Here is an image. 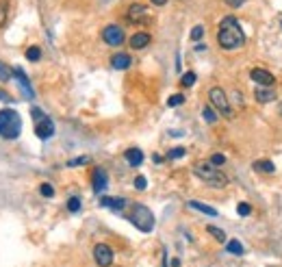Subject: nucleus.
<instances>
[{"label": "nucleus", "instance_id": "nucleus-1", "mask_svg": "<svg viewBox=\"0 0 282 267\" xmlns=\"http://www.w3.org/2000/svg\"><path fill=\"white\" fill-rule=\"evenodd\" d=\"M217 41H219V46L223 50H235L239 46H243L245 35H243V28L235 16H226L221 20L219 31H217Z\"/></svg>", "mask_w": 282, "mask_h": 267}, {"label": "nucleus", "instance_id": "nucleus-2", "mask_svg": "<svg viewBox=\"0 0 282 267\" xmlns=\"http://www.w3.org/2000/svg\"><path fill=\"white\" fill-rule=\"evenodd\" d=\"M193 174L200 180H204L206 185H213V187H226L228 185V178L223 176L211 161H198L193 165Z\"/></svg>", "mask_w": 282, "mask_h": 267}, {"label": "nucleus", "instance_id": "nucleus-3", "mask_svg": "<svg viewBox=\"0 0 282 267\" xmlns=\"http://www.w3.org/2000/svg\"><path fill=\"white\" fill-rule=\"evenodd\" d=\"M22 133V120L18 111L13 109H3L0 111V137L5 139H18Z\"/></svg>", "mask_w": 282, "mask_h": 267}, {"label": "nucleus", "instance_id": "nucleus-4", "mask_svg": "<svg viewBox=\"0 0 282 267\" xmlns=\"http://www.w3.org/2000/svg\"><path fill=\"white\" fill-rule=\"evenodd\" d=\"M130 222H133L141 233H152V230H154V215H152L150 208L143 204H135L130 208Z\"/></svg>", "mask_w": 282, "mask_h": 267}, {"label": "nucleus", "instance_id": "nucleus-5", "mask_svg": "<svg viewBox=\"0 0 282 267\" xmlns=\"http://www.w3.org/2000/svg\"><path fill=\"white\" fill-rule=\"evenodd\" d=\"M31 115L35 120V135H37L39 139H50V137L54 135L52 120H50L41 109H37V106H33V109H31Z\"/></svg>", "mask_w": 282, "mask_h": 267}, {"label": "nucleus", "instance_id": "nucleus-6", "mask_svg": "<svg viewBox=\"0 0 282 267\" xmlns=\"http://www.w3.org/2000/svg\"><path fill=\"white\" fill-rule=\"evenodd\" d=\"M208 100H211V106L213 109L219 111L223 118H233V111H230V102L226 98V93H223L221 87H213L208 91Z\"/></svg>", "mask_w": 282, "mask_h": 267}, {"label": "nucleus", "instance_id": "nucleus-7", "mask_svg": "<svg viewBox=\"0 0 282 267\" xmlns=\"http://www.w3.org/2000/svg\"><path fill=\"white\" fill-rule=\"evenodd\" d=\"M124 31H122V26L118 24H108L102 28V41L108 46H122L124 44Z\"/></svg>", "mask_w": 282, "mask_h": 267}, {"label": "nucleus", "instance_id": "nucleus-8", "mask_svg": "<svg viewBox=\"0 0 282 267\" xmlns=\"http://www.w3.org/2000/svg\"><path fill=\"white\" fill-rule=\"evenodd\" d=\"M126 20H128V22H133V24H146V22H150V11H148V7H143V5H139V3L130 5L128 11H126Z\"/></svg>", "mask_w": 282, "mask_h": 267}, {"label": "nucleus", "instance_id": "nucleus-9", "mask_svg": "<svg viewBox=\"0 0 282 267\" xmlns=\"http://www.w3.org/2000/svg\"><path fill=\"white\" fill-rule=\"evenodd\" d=\"M93 258H96V263L100 267H108L113 263V250L108 248L106 243H98L96 248H93Z\"/></svg>", "mask_w": 282, "mask_h": 267}, {"label": "nucleus", "instance_id": "nucleus-10", "mask_svg": "<svg viewBox=\"0 0 282 267\" xmlns=\"http://www.w3.org/2000/svg\"><path fill=\"white\" fill-rule=\"evenodd\" d=\"M250 78H252L254 83L263 85V87H273V76H271L267 70H263V68H254V70H250Z\"/></svg>", "mask_w": 282, "mask_h": 267}, {"label": "nucleus", "instance_id": "nucleus-11", "mask_svg": "<svg viewBox=\"0 0 282 267\" xmlns=\"http://www.w3.org/2000/svg\"><path fill=\"white\" fill-rule=\"evenodd\" d=\"M91 185H93V191H104L106 185H108V178H106V172L102 168H96L91 174Z\"/></svg>", "mask_w": 282, "mask_h": 267}, {"label": "nucleus", "instance_id": "nucleus-12", "mask_svg": "<svg viewBox=\"0 0 282 267\" xmlns=\"http://www.w3.org/2000/svg\"><path fill=\"white\" fill-rule=\"evenodd\" d=\"M254 98H256V102H260V104H267V102H273L276 100V89L273 87H256V91H254Z\"/></svg>", "mask_w": 282, "mask_h": 267}, {"label": "nucleus", "instance_id": "nucleus-13", "mask_svg": "<svg viewBox=\"0 0 282 267\" xmlns=\"http://www.w3.org/2000/svg\"><path fill=\"white\" fill-rule=\"evenodd\" d=\"M130 63H133V59H130L128 55H124V52H118V55L111 57V68L113 70H128Z\"/></svg>", "mask_w": 282, "mask_h": 267}, {"label": "nucleus", "instance_id": "nucleus-14", "mask_svg": "<svg viewBox=\"0 0 282 267\" xmlns=\"http://www.w3.org/2000/svg\"><path fill=\"white\" fill-rule=\"evenodd\" d=\"M100 206L113 208V211H122V208L126 206V200L124 198H108V196H102V198H100Z\"/></svg>", "mask_w": 282, "mask_h": 267}, {"label": "nucleus", "instance_id": "nucleus-15", "mask_svg": "<svg viewBox=\"0 0 282 267\" xmlns=\"http://www.w3.org/2000/svg\"><path fill=\"white\" fill-rule=\"evenodd\" d=\"M128 44H130V48H133V50H141V48H146L150 44V35L143 33V31L141 33H135L133 37H130Z\"/></svg>", "mask_w": 282, "mask_h": 267}, {"label": "nucleus", "instance_id": "nucleus-16", "mask_svg": "<svg viewBox=\"0 0 282 267\" xmlns=\"http://www.w3.org/2000/svg\"><path fill=\"white\" fill-rule=\"evenodd\" d=\"M124 156H126V163L133 165V168H139V165L143 163V152L139 148H128Z\"/></svg>", "mask_w": 282, "mask_h": 267}, {"label": "nucleus", "instance_id": "nucleus-17", "mask_svg": "<svg viewBox=\"0 0 282 267\" xmlns=\"http://www.w3.org/2000/svg\"><path fill=\"white\" fill-rule=\"evenodd\" d=\"M11 72H13V76H16L18 81L22 83V89L26 91V98H33V89H31V81H28V76H26V74H24V72H22L20 68H13Z\"/></svg>", "mask_w": 282, "mask_h": 267}, {"label": "nucleus", "instance_id": "nucleus-18", "mask_svg": "<svg viewBox=\"0 0 282 267\" xmlns=\"http://www.w3.org/2000/svg\"><path fill=\"white\" fill-rule=\"evenodd\" d=\"M189 206H191V208H195V211H200V213H206V215H213V218H215V215H217V211H215V208H213V206H208V204H204V202H198V200H191V202H189Z\"/></svg>", "mask_w": 282, "mask_h": 267}, {"label": "nucleus", "instance_id": "nucleus-19", "mask_svg": "<svg viewBox=\"0 0 282 267\" xmlns=\"http://www.w3.org/2000/svg\"><path fill=\"white\" fill-rule=\"evenodd\" d=\"M252 168H254L256 172H263V174H273V172H276V168H273L271 161H254L252 163Z\"/></svg>", "mask_w": 282, "mask_h": 267}, {"label": "nucleus", "instance_id": "nucleus-20", "mask_svg": "<svg viewBox=\"0 0 282 267\" xmlns=\"http://www.w3.org/2000/svg\"><path fill=\"white\" fill-rule=\"evenodd\" d=\"M226 250L230 252V254H243V245L239 239H233V241H228L226 243Z\"/></svg>", "mask_w": 282, "mask_h": 267}, {"label": "nucleus", "instance_id": "nucleus-21", "mask_svg": "<svg viewBox=\"0 0 282 267\" xmlns=\"http://www.w3.org/2000/svg\"><path fill=\"white\" fill-rule=\"evenodd\" d=\"M206 230H208V235L215 237V239L219 241V243H226V233H223V230L215 228V226H206Z\"/></svg>", "mask_w": 282, "mask_h": 267}, {"label": "nucleus", "instance_id": "nucleus-22", "mask_svg": "<svg viewBox=\"0 0 282 267\" xmlns=\"http://www.w3.org/2000/svg\"><path fill=\"white\" fill-rule=\"evenodd\" d=\"M7 16H9V5L7 0H0V28L7 24Z\"/></svg>", "mask_w": 282, "mask_h": 267}, {"label": "nucleus", "instance_id": "nucleus-23", "mask_svg": "<svg viewBox=\"0 0 282 267\" xmlns=\"http://www.w3.org/2000/svg\"><path fill=\"white\" fill-rule=\"evenodd\" d=\"M26 59H28V61H33V63H35V61H39V59H41V50H39L37 46H31V48L26 50Z\"/></svg>", "mask_w": 282, "mask_h": 267}, {"label": "nucleus", "instance_id": "nucleus-24", "mask_svg": "<svg viewBox=\"0 0 282 267\" xmlns=\"http://www.w3.org/2000/svg\"><path fill=\"white\" fill-rule=\"evenodd\" d=\"M183 102H185V96H183V93H174V96L167 98V106H172V109H174V106H180Z\"/></svg>", "mask_w": 282, "mask_h": 267}, {"label": "nucleus", "instance_id": "nucleus-25", "mask_svg": "<svg viewBox=\"0 0 282 267\" xmlns=\"http://www.w3.org/2000/svg\"><path fill=\"white\" fill-rule=\"evenodd\" d=\"M202 115H204V120L208 122V124H215V122H217V113L213 111V106H204Z\"/></svg>", "mask_w": 282, "mask_h": 267}, {"label": "nucleus", "instance_id": "nucleus-26", "mask_svg": "<svg viewBox=\"0 0 282 267\" xmlns=\"http://www.w3.org/2000/svg\"><path fill=\"white\" fill-rule=\"evenodd\" d=\"M89 161H91V156H78V158H70L68 165L70 168H78V165H87Z\"/></svg>", "mask_w": 282, "mask_h": 267}, {"label": "nucleus", "instance_id": "nucleus-27", "mask_svg": "<svg viewBox=\"0 0 282 267\" xmlns=\"http://www.w3.org/2000/svg\"><path fill=\"white\" fill-rule=\"evenodd\" d=\"M237 213L243 215V218H248V215L252 213V206L248 204V202H239V204H237Z\"/></svg>", "mask_w": 282, "mask_h": 267}, {"label": "nucleus", "instance_id": "nucleus-28", "mask_svg": "<svg viewBox=\"0 0 282 267\" xmlns=\"http://www.w3.org/2000/svg\"><path fill=\"white\" fill-rule=\"evenodd\" d=\"M202 37H204V26H200V24L193 26V28H191V39H193V41H200Z\"/></svg>", "mask_w": 282, "mask_h": 267}, {"label": "nucleus", "instance_id": "nucleus-29", "mask_svg": "<svg viewBox=\"0 0 282 267\" xmlns=\"http://www.w3.org/2000/svg\"><path fill=\"white\" fill-rule=\"evenodd\" d=\"M193 83H195V74H193V72H187V74L180 78V85H183V87H191Z\"/></svg>", "mask_w": 282, "mask_h": 267}, {"label": "nucleus", "instance_id": "nucleus-30", "mask_svg": "<svg viewBox=\"0 0 282 267\" xmlns=\"http://www.w3.org/2000/svg\"><path fill=\"white\" fill-rule=\"evenodd\" d=\"M39 193L43 198H52L54 196V189H52V185H48V183H43L41 187H39Z\"/></svg>", "mask_w": 282, "mask_h": 267}, {"label": "nucleus", "instance_id": "nucleus-31", "mask_svg": "<svg viewBox=\"0 0 282 267\" xmlns=\"http://www.w3.org/2000/svg\"><path fill=\"white\" fill-rule=\"evenodd\" d=\"M11 74H13V72H11L9 68H7V66H3V63H0V81L7 83V81L11 78Z\"/></svg>", "mask_w": 282, "mask_h": 267}, {"label": "nucleus", "instance_id": "nucleus-32", "mask_svg": "<svg viewBox=\"0 0 282 267\" xmlns=\"http://www.w3.org/2000/svg\"><path fill=\"white\" fill-rule=\"evenodd\" d=\"M78 208H81V200H78V198H70V200H68V211L76 213Z\"/></svg>", "mask_w": 282, "mask_h": 267}, {"label": "nucleus", "instance_id": "nucleus-33", "mask_svg": "<svg viewBox=\"0 0 282 267\" xmlns=\"http://www.w3.org/2000/svg\"><path fill=\"white\" fill-rule=\"evenodd\" d=\"M180 156H185V148H172L167 152V158H180Z\"/></svg>", "mask_w": 282, "mask_h": 267}, {"label": "nucleus", "instance_id": "nucleus-34", "mask_svg": "<svg viewBox=\"0 0 282 267\" xmlns=\"http://www.w3.org/2000/svg\"><path fill=\"white\" fill-rule=\"evenodd\" d=\"M211 163L215 165V168H217V165H223V163H226V156L217 152V154H213V156H211Z\"/></svg>", "mask_w": 282, "mask_h": 267}, {"label": "nucleus", "instance_id": "nucleus-35", "mask_svg": "<svg viewBox=\"0 0 282 267\" xmlns=\"http://www.w3.org/2000/svg\"><path fill=\"white\" fill-rule=\"evenodd\" d=\"M135 187H137V189H146V187H148V180L143 178V176H137V178H135Z\"/></svg>", "mask_w": 282, "mask_h": 267}, {"label": "nucleus", "instance_id": "nucleus-36", "mask_svg": "<svg viewBox=\"0 0 282 267\" xmlns=\"http://www.w3.org/2000/svg\"><path fill=\"white\" fill-rule=\"evenodd\" d=\"M245 3V0H226V5L228 7H233V9H237V7H241Z\"/></svg>", "mask_w": 282, "mask_h": 267}, {"label": "nucleus", "instance_id": "nucleus-37", "mask_svg": "<svg viewBox=\"0 0 282 267\" xmlns=\"http://www.w3.org/2000/svg\"><path fill=\"white\" fill-rule=\"evenodd\" d=\"M0 100H5V102H13L11 96H9V93H5V91H0Z\"/></svg>", "mask_w": 282, "mask_h": 267}, {"label": "nucleus", "instance_id": "nucleus-38", "mask_svg": "<svg viewBox=\"0 0 282 267\" xmlns=\"http://www.w3.org/2000/svg\"><path fill=\"white\" fill-rule=\"evenodd\" d=\"M152 5H156V7H163V5H167V0H152Z\"/></svg>", "mask_w": 282, "mask_h": 267}, {"label": "nucleus", "instance_id": "nucleus-39", "mask_svg": "<svg viewBox=\"0 0 282 267\" xmlns=\"http://www.w3.org/2000/svg\"><path fill=\"white\" fill-rule=\"evenodd\" d=\"M163 267H167V261H165V254H163Z\"/></svg>", "mask_w": 282, "mask_h": 267}]
</instances>
